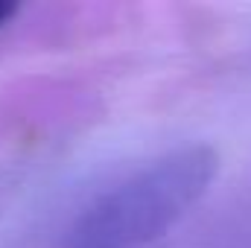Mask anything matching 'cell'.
Here are the masks:
<instances>
[{
  "instance_id": "6da1fadb",
  "label": "cell",
  "mask_w": 251,
  "mask_h": 248,
  "mask_svg": "<svg viewBox=\"0 0 251 248\" xmlns=\"http://www.w3.org/2000/svg\"><path fill=\"white\" fill-rule=\"evenodd\" d=\"M216 173L219 158L204 143L155 158L76 219L67 248H137L164 237L207 193Z\"/></svg>"
},
{
  "instance_id": "7a4b0ae2",
  "label": "cell",
  "mask_w": 251,
  "mask_h": 248,
  "mask_svg": "<svg viewBox=\"0 0 251 248\" xmlns=\"http://www.w3.org/2000/svg\"><path fill=\"white\" fill-rule=\"evenodd\" d=\"M15 15H18V6L15 3H0V26H6Z\"/></svg>"
}]
</instances>
